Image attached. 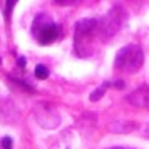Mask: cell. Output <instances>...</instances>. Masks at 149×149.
<instances>
[{"mask_svg":"<svg viewBox=\"0 0 149 149\" xmlns=\"http://www.w3.org/2000/svg\"><path fill=\"white\" fill-rule=\"evenodd\" d=\"M97 35V19H82L75 24L74 47L81 57L92 54V39Z\"/></svg>","mask_w":149,"mask_h":149,"instance_id":"6da1fadb","label":"cell"},{"mask_svg":"<svg viewBox=\"0 0 149 149\" xmlns=\"http://www.w3.org/2000/svg\"><path fill=\"white\" fill-rule=\"evenodd\" d=\"M126 19H127L126 8L121 7V5L112 7L101 20H97V37H99L102 42L112 39V37L121 30V27L124 25Z\"/></svg>","mask_w":149,"mask_h":149,"instance_id":"7a4b0ae2","label":"cell"},{"mask_svg":"<svg viewBox=\"0 0 149 149\" xmlns=\"http://www.w3.org/2000/svg\"><path fill=\"white\" fill-rule=\"evenodd\" d=\"M144 64V52L137 44H127L116 54L114 69L127 74H134Z\"/></svg>","mask_w":149,"mask_h":149,"instance_id":"3957f363","label":"cell"},{"mask_svg":"<svg viewBox=\"0 0 149 149\" xmlns=\"http://www.w3.org/2000/svg\"><path fill=\"white\" fill-rule=\"evenodd\" d=\"M32 35L37 39L40 45H50L52 42H55V39H59L61 25L55 24L49 15L40 14L35 17L34 24H32Z\"/></svg>","mask_w":149,"mask_h":149,"instance_id":"277c9868","label":"cell"},{"mask_svg":"<svg viewBox=\"0 0 149 149\" xmlns=\"http://www.w3.org/2000/svg\"><path fill=\"white\" fill-rule=\"evenodd\" d=\"M34 116L39 126L45 129H54L61 124V114H59L57 107H54L52 104H47V102H39L34 107Z\"/></svg>","mask_w":149,"mask_h":149,"instance_id":"5b68a950","label":"cell"},{"mask_svg":"<svg viewBox=\"0 0 149 149\" xmlns=\"http://www.w3.org/2000/svg\"><path fill=\"white\" fill-rule=\"evenodd\" d=\"M126 101L139 109H149V84H144L141 87L134 89L131 94L126 95Z\"/></svg>","mask_w":149,"mask_h":149,"instance_id":"8992f818","label":"cell"},{"mask_svg":"<svg viewBox=\"0 0 149 149\" xmlns=\"http://www.w3.org/2000/svg\"><path fill=\"white\" fill-rule=\"evenodd\" d=\"M139 127V124L134 121H114L109 124V131L117 132V134H127Z\"/></svg>","mask_w":149,"mask_h":149,"instance_id":"52a82bcc","label":"cell"},{"mask_svg":"<svg viewBox=\"0 0 149 149\" xmlns=\"http://www.w3.org/2000/svg\"><path fill=\"white\" fill-rule=\"evenodd\" d=\"M107 87H111V82H104V84H102L101 87H97V89L94 91V92L91 94V101H92V102L99 101V99H101L102 95L106 94V89H107Z\"/></svg>","mask_w":149,"mask_h":149,"instance_id":"ba28073f","label":"cell"},{"mask_svg":"<svg viewBox=\"0 0 149 149\" xmlns=\"http://www.w3.org/2000/svg\"><path fill=\"white\" fill-rule=\"evenodd\" d=\"M35 77L37 79H47L49 77V69L45 67V65H42V64H39L37 67H35Z\"/></svg>","mask_w":149,"mask_h":149,"instance_id":"9c48e42d","label":"cell"},{"mask_svg":"<svg viewBox=\"0 0 149 149\" xmlns=\"http://www.w3.org/2000/svg\"><path fill=\"white\" fill-rule=\"evenodd\" d=\"M52 149H70V142H69L67 139H61L57 144H54Z\"/></svg>","mask_w":149,"mask_h":149,"instance_id":"30bf717a","label":"cell"},{"mask_svg":"<svg viewBox=\"0 0 149 149\" xmlns=\"http://www.w3.org/2000/svg\"><path fill=\"white\" fill-rule=\"evenodd\" d=\"M2 149H12V137H2Z\"/></svg>","mask_w":149,"mask_h":149,"instance_id":"8fae6325","label":"cell"},{"mask_svg":"<svg viewBox=\"0 0 149 149\" xmlns=\"http://www.w3.org/2000/svg\"><path fill=\"white\" fill-rule=\"evenodd\" d=\"M7 5H5V15H7V19H8V15H10V10L14 8V5H15V2H5Z\"/></svg>","mask_w":149,"mask_h":149,"instance_id":"7c38bea8","label":"cell"},{"mask_svg":"<svg viewBox=\"0 0 149 149\" xmlns=\"http://www.w3.org/2000/svg\"><path fill=\"white\" fill-rule=\"evenodd\" d=\"M111 86L116 87V89H122V87H124V82H122V81H116L114 84H111Z\"/></svg>","mask_w":149,"mask_h":149,"instance_id":"4fadbf2b","label":"cell"},{"mask_svg":"<svg viewBox=\"0 0 149 149\" xmlns=\"http://www.w3.org/2000/svg\"><path fill=\"white\" fill-rule=\"evenodd\" d=\"M144 136L149 139V124H146V127H144Z\"/></svg>","mask_w":149,"mask_h":149,"instance_id":"5bb4252c","label":"cell"},{"mask_svg":"<svg viewBox=\"0 0 149 149\" xmlns=\"http://www.w3.org/2000/svg\"><path fill=\"white\" fill-rule=\"evenodd\" d=\"M19 65H20V67H24V65H25V61H24L22 57H20V59H19Z\"/></svg>","mask_w":149,"mask_h":149,"instance_id":"9a60e30c","label":"cell"},{"mask_svg":"<svg viewBox=\"0 0 149 149\" xmlns=\"http://www.w3.org/2000/svg\"><path fill=\"white\" fill-rule=\"evenodd\" d=\"M111 149H124V148H111Z\"/></svg>","mask_w":149,"mask_h":149,"instance_id":"2e32d148","label":"cell"},{"mask_svg":"<svg viewBox=\"0 0 149 149\" xmlns=\"http://www.w3.org/2000/svg\"><path fill=\"white\" fill-rule=\"evenodd\" d=\"M0 62H2V59H0Z\"/></svg>","mask_w":149,"mask_h":149,"instance_id":"e0dca14e","label":"cell"}]
</instances>
